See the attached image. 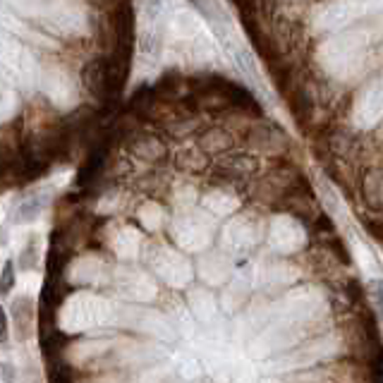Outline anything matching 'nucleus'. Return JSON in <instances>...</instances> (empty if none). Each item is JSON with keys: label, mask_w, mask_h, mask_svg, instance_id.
I'll return each instance as SVG.
<instances>
[{"label": "nucleus", "mask_w": 383, "mask_h": 383, "mask_svg": "<svg viewBox=\"0 0 383 383\" xmlns=\"http://www.w3.org/2000/svg\"><path fill=\"white\" fill-rule=\"evenodd\" d=\"M5 10L63 36H87L91 17L84 0H3Z\"/></svg>", "instance_id": "obj_1"}, {"label": "nucleus", "mask_w": 383, "mask_h": 383, "mask_svg": "<svg viewBox=\"0 0 383 383\" xmlns=\"http://www.w3.org/2000/svg\"><path fill=\"white\" fill-rule=\"evenodd\" d=\"M369 34L362 29H343L319 46V63L328 75L348 82L364 70L369 53Z\"/></svg>", "instance_id": "obj_2"}, {"label": "nucleus", "mask_w": 383, "mask_h": 383, "mask_svg": "<svg viewBox=\"0 0 383 383\" xmlns=\"http://www.w3.org/2000/svg\"><path fill=\"white\" fill-rule=\"evenodd\" d=\"M190 3L194 12L204 20L206 29L214 34V39L223 46V51L230 53L233 60L242 68L247 77L257 79V65H254V58L249 53V48L242 44V36L237 32L233 17L226 10V5L221 0H185Z\"/></svg>", "instance_id": "obj_3"}, {"label": "nucleus", "mask_w": 383, "mask_h": 383, "mask_svg": "<svg viewBox=\"0 0 383 383\" xmlns=\"http://www.w3.org/2000/svg\"><path fill=\"white\" fill-rule=\"evenodd\" d=\"M168 44L185 60H206L214 56L204 24L187 10H175L168 20Z\"/></svg>", "instance_id": "obj_4"}, {"label": "nucleus", "mask_w": 383, "mask_h": 383, "mask_svg": "<svg viewBox=\"0 0 383 383\" xmlns=\"http://www.w3.org/2000/svg\"><path fill=\"white\" fill-rule=\"evenodd\" d=\"M3 72L5 79H12L15 87L20 84L24 89H32L34 84H39L41 70L36 65V58L32 56L24 41H20L17 36H10L8 32L3 34Z\"/></svg>", "instance_id": "obj_5"}, {"label": "nucleus", "mask_w": 383, "mask_h": 383, "mask_svg": "<svg viewBox=\"0 0 383 383\" xmlns=\"http://www.w3.org/2000/svg\"><path fill=\"white\" fill-rule=\"evenodd\" d=\"M376 0H328L314 12V27L319 32H343L348 24L372 10Z\"/></svg>", "instance_id": "obj_6"}, {"label": "nucleus", "mask_w": 383, "mask_h": 383, "mask_svg": "<svg viewBox=\"0 0 383 383\" xmlns=\"http://www.w3.org/2000/svg\"><path fill=\"white\" fill-rule=\"evenodd\" d=\"M39 87L48 99H51L53 106L58 108H72L77 103V84L75 79L70 77V72L63 68L51 65V68L41 70Z\"/></svg>", "instance_id": "obj_7"}, {"label": "nucleus", "mask_w": 383, "mask_h": 383, "mask_svg": "<svg viewBox=\"0 0 383 383\" xmlns=\"http://www.w3.org/2000/svg\"><path fill=\"white\" fill-rule=\"evenodd\" d=\"M352 118L357 127H364V130L374 127L383 118V72L357 94Z\"/></svg>", "instance_id": "obj_8"}, {"label": "nucleus", "mask_w": 383, "mask_h": 383, "mask_svg": "<svg viewBox=\"0 0 383 383\" xmlns=\"http://www.w3.org/2000/svg\"><path fill=\"white\" fill-rule=\"evenodd\" d=\"M44 206H46V197L44 194H39V197H27L24 202L17 206V211H15V216H17V221H34L36 216L44 211Z\"/></svg>", "instance_id": "obj_9"}, {"label": "nucleus", "mask_w": 383, "mask_h": 383, "mask_svg": "<svg viewBox=\"0 0 383 383\" xmlns=\"http://www.w3.org/2000/svg\"><path fill=\"white\" fill-rule=\"evenodd\" d=\"M17 91H12V87L8 84V79H5L3 84V120H10L12 111H17Z\"/></svg>", "instance_id": "obj_10"}, {"label": "nucleus", "mask_w": 383, "mask_h": 383, "mask_svg": "<svg viewBox=\"0 0 383 383\" xmlns=\"http://www.w3.org/2000/svg\"><path fill=\"white\" fill-rule=\"evenodd\" d=\"M12 285H15V266H12V261H5V266H3V295L10 293Z\"/></svg>", "instance_id": "obj_11"}, {"label": "nucleus", "mask_w": 383, "mask_h": 383, "mask_svg": "<svg viewBox=\"0 0 383 383\" xmlns=\"http://www.w3.org/2000/svg\"><path fill=\"white\" fill-rule=\"evenodd\" d=\"M372 293L376 297V305L381 309V316H383V281H374L372 283Z\"/></svg>", "instance_id": "obj_12"}, {"label": "nucleus", "mask_w": 383, "mask_h": 383, "mask_svg": "<svg viewBox=\"0 0 383 383\" xmlns=\"http://www.w3.org/2000/svg\"><path fill=\"white\" fill-rule=\"evenodd\" d=\"M0 324H3V343H8V314L5 312L0 316Z\"/></svg>", "instance_id": "obj_13"}]
</instances>
